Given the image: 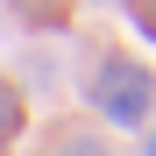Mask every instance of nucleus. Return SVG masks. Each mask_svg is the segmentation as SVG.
I'll return each instance as SVG.
<instances>
[{
    "mask_svg": "<svg viewBox=\"0 0 156 156\" xmlns=\"http://www.w3.org/2000/svg\"><path fill=\"white\" fill-rule=\"evenodd\" d=\"M85 99H92L114 128H142V121L156 114V78H149L135 57H107V64L92 71V92H85Z\"/></svg>",
    "mask_w": 156,
    "mask_h": 156,
    "instance_id": "1",
    "label": "nucleus"
},
{
    "mask_svg": "<svg viewBox=\"0 0 156 156\" xmlns=\"http://www.w3.org/2000/svg\"><path fill=\"white\" fill-rule=\"evenodd\" d=\"M21 121H29V107H21V92L0 78V156H7V142L21 135Z\"/></svg>",
    "mask_w": 156,
    "mask_h": 156,
    "instance_id": "2",
    "label": "nucleus"
},
{
    "mask_svg": "<svg viewBox=\"0 0 156 156\" xmlns=\"http://www.w3.org/2000/svg\"><path fill=\"white\" fill-rule=\"evenodd\" d=\"M57 156H107V149H99V142H92V135H78V142H64V149H57Z\"/></svg>",
    "mask_w": 156,
    "mask_h": 156,
    "instance_id": "3",
    "label": "nucleus"
},
{
    "mask_svg": "<svg viewBox=\"0 0 156 156\" xmlns=\"http://www.w3.org/2000/svg\"><path fill=\"white\" fill-rule=\"evenodd\" d=\"M135 29H149V36H156V7H135Z\"/></svg>",
    "mask_w": 156,
    "mask_h": 156,
    "instance_id": "4",
    "label": "nucleus"
}]
</instances>
